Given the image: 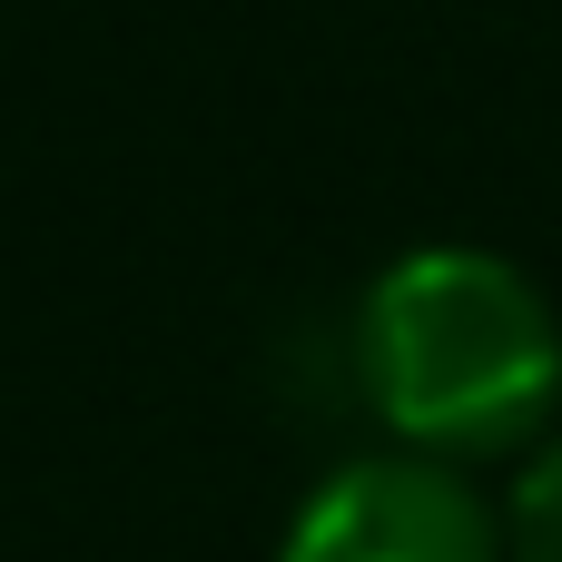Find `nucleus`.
<instances>
[{
  "instance_id": "obj_2",
  "label": "nucleus",
  "mask_w": 562,
  "mask_h": 562,
  "mask_svg": "<svg viewBox=\"0 0 562 562\" xmlns=\"http://www.w3.org/2000/svg\"><path fill=\"white\" fill-rule=\"evenodd\" d=\"M277 562H504V514L474 494L464 464L395 445L326 474L296 504Z\"/></svg>"
},
{
  "instance_id": "obj_1",
  "label": "nucleus",
  "mask_w": 562,
  "mask_h": 562,
  "mask_svg": "<svg viewBox=\"0 0 562 562\" xmlns=\"http://www.w3.org/2000/svg\"><path fill=\"white\" fill-rule=\"evenodd\" d=\"M356 385L405 454H533L562 395V316L494 247H415L356 306Z\"/></svg>"
},
{
  "instance_id": "obj_3",
  "label": "nucleus",
  "mask_w": 562,
  "mask_h": 562,
  "mask_svg": "<svg viewBox=\"0 0 562 562\" xmlns=\"http://www.w3.org/2000/svg\"><path fill=\"white\" fill-rule=\"evenodd\" d=\"M504 562H562V435L524 454L504 504Z\"/></svg>"
}]
</instances>
